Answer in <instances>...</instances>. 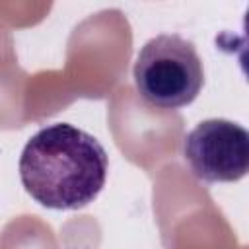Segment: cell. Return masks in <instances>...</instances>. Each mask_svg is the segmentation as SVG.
I'll return each mask as SVG.
<instances>
[{
    "label": "cell",
    "instance_id": "4",
    "mask_svg": "<svg viewBox=\"0 0 249 249\" xmlns=\"http://www.w3.org/2000/svg\"><path fill=\"white\" fill-rule=\"evenodd\" d=\"M218 47L226 53H233L239 60V66L249 80V8L245 10L243 16V35H231V33H222L216 39Z\"/></svg>",
    "mask_w": 249,
    "mask_h": 249
},
{
    "label": "cell",
    "instance_id": "1",
    "mask_svg": "<svg viewBox=\"0 0 249 249\" xmlns=\"http://www.w3.org/2000/svg\"><path fill=\"white\" fill-rule=\"evenodd\" d=\"M18 169L21 185L41 206L78 210L101 193L109 158L89 132L70 123H54L25 142Z\"/></svg>",
    "mask_w": 249,
    "mask_h": 249
},
{
    "label": "cell",
    "instance_id": "2",
    "mask_svg": "<svg viewBox=\"0 0 249 249\" xmlns=\"http://www.w3.org/2000/svg\"><path fill=\"white\" fill-rule=\"evenodd\" d=\"M132 78L136 91L148 105L181 109L200 93L204 68L191 41L175 33H161L140 49Z\"/></svg>",
    "mask_w": 249,
    "mask_h": 249
},
{
    "label": "cell",
    "instance_id": "3",
    "mask_svg": "<svg viewBox=\"0 0 249 249\" xmlns=\"http://www.w3.org/2000/svg\"><path fill=\"white\" fill-rule=\"evenodd\" d=\"M183 158L202 181H239L249 175V130L228 119H206L185 136Z\"/></svg>",
    "mask_w": 249,
    "mask_h": 249
}]
</instances>
